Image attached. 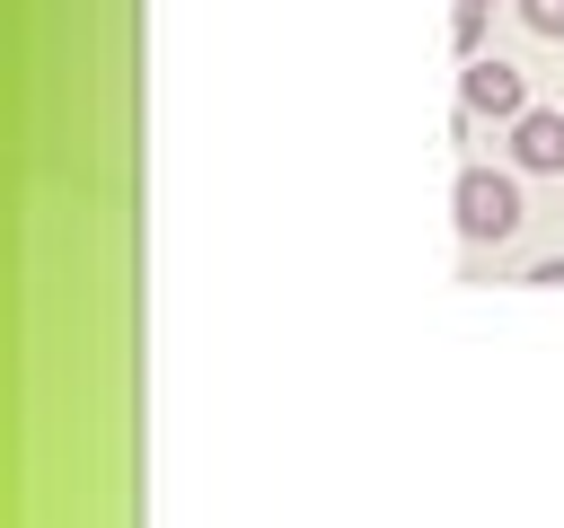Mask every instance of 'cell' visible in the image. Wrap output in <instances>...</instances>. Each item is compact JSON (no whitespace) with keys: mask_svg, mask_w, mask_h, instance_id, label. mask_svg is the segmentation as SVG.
<instances>
[{"mask_svg":"<svg viewBox=\"0 0 564 528\" xmlns=\"http://www.w3.org/2000/svg\"><path fill=\"white\" fill-rule=\"evenodd\" d=\"M458 238H476V246L520 238V185L502 167H458Z\"/></svg>","mask_w":564,"mask_h":528,"instance_id":"cell-1","label":"cell"},{"mask_svg":"<svg viewBox=\"0 0 564 528\" xmlns=\"http://www.w3.org/2000/svg\"><path fill=\"white\" fill-rule=\"evenodd\" d=\"M458 106H467V114H502V123H520V114H529V79H520L511 62H485V53H476V62L458 70Z\"/></svg>","mask_w":564,"mask_h":528,"instance_id":"cell-2","label":"cell"},{"mask_svg":"<svg viewBox=\"0 0 564 528\" xmlns=\"http://www.w3.org/2000/svg\"><path fill=\"white\" fill-rule=\"evenodd\" d=\"M511 167L520 176H564V114L555 106H529L511 123Z\"/></svg>","mask_w":564,"mask_h":528,"instance_id":"cell-3","label":"cell"},{"mask_svg":"<svg viewBox=\"0 0 564 528\" xmlns=\"http://www.w3.org/2000/svg\"><path fill=\"white\" fill-rule=\"evenodd\" d=\"M449 44H458V62H476V44H485V0H458V9H449Z\"/></svg>","mask_w":564,"mask_h":528,"instance_id":"cell-4","label":"cell"},{"mask_svg":"<svg viewBox=\"0 0 564 528\" xmlns=\"http://www.w3.org/2000/svg\"><path fill=\"white\" fill-rule=\"evenodd\" d=\"M520 26L546 35V44H564V0H520Z\"/></svg>","mask_w":564,"mask_h":528,"instance_id":"cell-5","label":"cell"},{"mask_svg":"<svg viewBox=\"0 0 564 528\" xmlns=\"http://www.w3.org/2000/svg\"><path fill=\"white\" fill-rule=\"evenodd\" d=\"M485 9H494V0H485Z\"/></svg>","mask_w":564,"mask_h":528,"instance_id":"cell-6","label":"cell"}]
</instances>
